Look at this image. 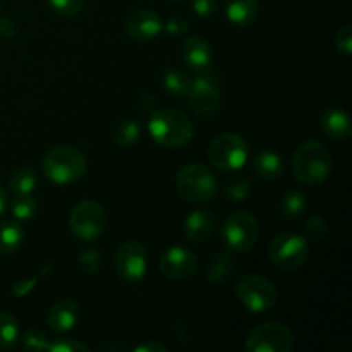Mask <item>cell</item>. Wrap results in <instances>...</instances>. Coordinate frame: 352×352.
<instances>
[{
	"label": "cell",
	"mask_w": 352,
	"mask_h": 352,
	"mask_svg": "<svg viewBox=\"0 0 352 352\" xmlns=\"http://www.w3.org/2000/svg\"><path fill=\"white\" fill-rule=\"evenodd\" d=\"M148 131L160 146L182 148L191 141L195 127L184 112L170 107H164L151 113Z\"/></svg>",
	"instance_id": "6da1fadb"
},
{
	"label": "cell",
	"mask_w": 352,
	"mask_h": 352,
	"mask_svg": "<svg viewBox=\"0 0 352 352\" xmlns=\"http://www.w3.org/2000/svg\"><path fill=\"white\" fill-rule=\"evenodd\" d=\"M332 167V155L320 141H306L292 157V172L302 184H320L327 181Z\"/></svg>",
	"instance_id": "7a4b0ae2"
},
{
	"label": "cell",
	"mask_w": 352,
	"mask_h": 352,
	"mask_svg": "<svg viewBox=\"0 0 352 352\" xmlns=\"http://www.w3.org/2000/svg\"><path fill=\"white\" fill-rule=\"evenodd\" d=\"M41 168L48 181L54 184H71L85 175L88 164L81 150L69 144L52 148L41 160Z\"/></svg>",
	"instance_id": "3957f363"
},
{
	"label": "cell",
	"mask_w": 352,
	"mask_h": 352,
	"mask_svg": "<svg viewBox=\"0 0 352 352\" xmlns=\"http://www.w3.org/2000/svg\"><path fill=\"white\" fill-rule=\"evenodd\" d=\"M177 191L186 201L208 203L217 195V181L212 170L201 164H188L175 177Z\"/></svg>",
	"instance_id": "277c9868"
},
{
	"label": "cell",
	"mask_w": 352,
	"mask_h": 352,
	"mask_svg": "<svg viewBox=\"0 0 352 352\" xmlns=\"http://www.w3.org/2000/svg\"><path fill=\"white\" fill-rule=\"evenodd\" d=\"M236 298L248 311L260 315V313H267L274 308L278 296L274 282L268 280L263 275L250 274L244 275L237 282Z\"/></svg>",
	"instance_id": "5b68a950"
},
{
	"label": "cell",
	"mask_w": 352,
	"mask_h": 352,
	"mask_svg": "<svg viewBox=\"0 0 352 352\" xmlns=\"http://www.w3.org/2000/svg\"><path fill=\"white\" fill-rule=\"evenodd\" d=\"M208 158L220 170L236 172L246 164L248 143L234 133L220 134L210 143Z\"/></svg>",
	"instance_id": "8992f818"
},
{
	"label": "cell",
	"mask_w": 352,
	"mask_h": 352,
	"mask_svg": "<svg viewBox=\"0 0 352 352\" xmlns=\"http://www.w3.org/2000/svg\"><path fill=\"white\" fill-rule=\"evenodd\" d=\"M309 253L308 241L298 234H278L268 246L272 263L285 272H294L306 261Z\"/></svg>",
	"instance_id": "52a82bcc"
},
{
	"label": "cell",
	"mask_w": 352,
	"mask_h": 352,
	"mask_svg": "<svg viewBox=\"0 0 352 352\" xmlns=\"http://www.w3.org/2000/svg\"><path fill=\"white\" fill-rule=\"evenodd\" d=\"M69 226L78 239H96L102 236L107 227V213L95 199H82L72 208Z\"/></svg>",
	"instance_id": "ba28073f"
},
{
	"label": "cell",
	"mask_w": 352,
	"mask_h": 352,
	"mask_svg": "<svg viewBox=\"0 0 352 352\" xmlns=\"http://www.w3.org/2000/svg\"><path fill=\"white\" fill-rule=\"evenodd\" d=\"M113 268L120 280L138 284L144 278L148 270V251L140 241H126L119 246L113 260Z\"/></svg>",
	"instance_id": "9c48e42d"
},
{
	"label": "cell",
	"mask_w": 352,
	"mask_h": 352,
	"mask_svg": "<svg viewBox=\"0 0 352 352\" xmlns=\"http://www.w3.org/2000/svg\"><path fill=\"white\" fill-rule=\"evenodd\" d=\"M223 243L229 250L244 253L250 251L256 244L258 234V220L248 212H234L230 213L223 223Z\"/></svg>",
	"instance_id": "30bf717a"
},
{
	"label": "cell",
	"mask_w": 352,
	"mask_h": 352,
	"mask_svg": "<svg viewBox=\"0 0 352 352\" xmlns=\"http://www.w3.org/2000/svg\"><path fill=\"white\" fill-rule=\"evenodd\" d=\"M294 346L292 332L277 322L263 323L250 332L246 339L248 352H291Z\"/></svg>",
	"instance_id": "8fae6325"
},
{
	"label": "cell",
	"mask_w": 352,
	"mask_h": 352,
	"mask_svg": "<svg viewBox=\"0 0 352 352\" xmlns=\"http://www.w3.org/2000/svg\"><path fill=\"white\" fill-rule=\"evenodd\" d=\"M189 100H191V109L198 116L208 117L217 112L220 103V81L215 71L205 69L196 74L189 91Z\"/></svg>",
	"instance_id": "7c38bea8"
},
{
	"label": "cell",
	"mask_w": 352,
	"mask_h": 352,
	"mask_svg": "<svg viewBox=\"0 0 352 352\" xmlns=\"http://www.w3.org/2000/svg\"><path fill=\"white\" fill-rule=\"evenodd\" d=\"M196 260L195 253L182 246L168 248L160 258V270L170 280H184L189 278L196 270Z\"/></svg>",
	"instance_id": "4fadbf2b"
},
{
	"label": "cell",
	"mask_w": 352,
	"mask_h": 352,
	"mask_svg": "<svg viewBox=\"0 0 352 352\" xmlns=\"http://www.w3.org/2000/svg\"><path fill=\"white\" fill-rule=\"evenodd\" d=\"M164 30L160 16L151 9H141L126 21V33L134 41H150Z\"/></svg>",
	"instance_id": "5bb4252c"
},
{
	"label": "cell",
	"mask_w": 352,
	"mask_h": 352,
	"mask_svg": "<svg viewBox=\"0 0 352 352\" xmlns=\"http://www.w3.org/2000/svg\"><path fill=\"white\" fill-rule=\"evenodd\" d=\"M217 217L210 210H196L184 220V234L191 243L201 244L208 241L215 232Z\"/></svg>",
	"instance_id": "9a60e30c"
},
{
	"label": "cell",
	"mask_w": 352,
	"mask_h": 352,
	"mask_svg": "<svg viewBox=\"0 0 352 352\" xmlns=\"http://www.w3.org/2000/svg\"><path fill=\"white\" fill-rule=\"evenodd\" d=\"M79 322V305L72 299H58L47 315V323L57 333H65Z\"/></svg>",
	"instance_id": "2e32d148"
},
{
	"label": "cell",
	"mask_w": 352,
	"mask_h": 352,
	"mask_svg": "<svg viewBox=\"0 0 352 352\" xmlns=\"http://www.w3.org/2000/svg\"><path fill=\"white\" fill-rule=\"evenodd\" d=\"M182 58H184V62L192 71H205V69H210V65H212V47L203 38L191 36L182 45Z\"/></svg>",
	"instance_id": "e0dca14e"
},
{
	"label": "cell",
	"mask_w": 352,
	"mask_h": 352,
	"mask_svg": "<svg viewBox=\"0 0 352 352\" xmlns=\"http://www.w3.org/2000/svg\"><path fill=\"white\" fill-rule=\"evenodd\" d=\"M251 168L256 177L263 179V181H275L284 172V162L277 151L260 150L251 160Z\"/></svg>",
	"instance_id": "ac0fdd59"
},
{
	"label": "cell",
	"mask_w": 352,
	"mask_h": 352,
	"mask_svg": "<svg viewBox=\"0 0 352 352\" xmlns=\"http://www.w3.org/2000/svg\"><path fill=\"white\" fill-rule=\"evenodd\" d=\"M322 129L323 133L329 138L337 141H342L351 138L352 134V126L351 119L347 116V112H344L342 109H332L325 110L322 116Z\"/></svg>",
	"instance_id": "d6986e66"
},
{
	"label": "cell",
	"mask_w": 352,
	"mask_h": 352,
	"mask_svg": "<svg viewBox=\"0 0 352 352\" xmlns=\"http://www.w3.org/2000/svg\"><path fill=\"white\" fill-rule=\"evenodd\" d=\"M234 270H236V260L232 258V254L220 251V253L213 254L206 265V280L213 285L223 284L232 277Z\"/></svg>",
	"instance_id": "ffe728a7"
},
{
	"label": "cell",
	"mask_w": 352,
	"mask_h": 352,
	"mask_svg": "<svg viewBox=\"0 0 352 352\" xmlns=\"http://www.w3.org/2000/svg\"><path fill=\"white\" fill-rule=\"evenodd\" d=\"M226 14L236 26H250L258 16V0H226Z\"/></svg>",
	"instance_id": "44dd1931"
},
{
	"label": "cell",
	"mask_w": 352,
	"mask_h": 352,
	"mask_svg": "<svg viewBox=\"0 0 352 352\" xmlns=\"http://www.w3.org/2000/svg\"><path fill=\"white\" fill-rule=\"evenodd\" d=\"M24 241V230L17 220L0 223V254H10L19 250Z\"/></svg>",
	"instance_id": "7402d4cb"
},
{
	"label": "cell",
	"mask_w": 352,
	"mask_h": 352,
	"mask_svg": "<svg viewBox=\"0 0 352 352\" xmlns=\"http://www.w3.org/2000/svg\"><path fill=\"white\" fill-rule=\"evenodd\" d=\"M278 210H280L282 219L289 220V222H294V220H298L299 217L305 213L306 196L302 195L301 191H296V189L294 191H289L287 195L282 198Z\"/></svg>",
	"instance_id": "603a6c76"
},
{
	"label": "cell",
	"mask_w": 352,
	"mask_h": 352,
	"mask_svg": "<svg viewBox=\"0 0 352 352\" xmlns=\"http://www.w3.org/2000/svg\"><path fill=\"white\" fill-rule=\"evenodd\" d=\"M9 188L14 196H26L31 195L36 188V174L31 168L23 167L17 168L9 179Z\"/></svg>",
	"instance_id": "cb8c5ba5"
},
{
	"label": "cell",
	"mask_w": 352,
	"mask_h": 352,
	"mask_svg": "<svg viewBox=\"0 0 352 352\" xmlns=\"http://www.w3.org/2000/svg\"><path fill=\"white\" fill-rule=\"evenodd\" d=\"M191 78L186 74L181 69H170V71L165 72L164 76V86L170 95L174 96H189V91H191Z\"/></svg>",
	"instance_id": "d4e9b609"
},
{
	"label": "cell",
	"mask_w": 352,
	"mask_h": 352,
	"mask_svg": "<svg viewBox=\"0 0 352 352\" xmlns=\"http://www.w3.org/2000/svg\"><path fill=\"white\" fill-rule=\"evenodd\" d=\"M21 339L19 323L12 315L0 311V349H12Z\"/></svg>",
	"instance_id": "484cf974"
},
{
	"label": "cell",
	"mask_w": 352,
	"mask_h": 352,
	"mask_svg": "<svg viewBox=\"0 0 352 352\" xmlns=\"http://www.w3.org/2000/svg\"><path fill=\"white\" fill-rule=\"evenodd\" d=\"M141 136V127L136 120L133 119H124L122 122L117 124L116 131H113V141L117 146L120 148H129L138 143Z\"/></svg>",
	"instance_id": "4316f807"
},
{
	"label": "cell",
	"mask_w": 352,
	"mask_h": 352,
	"mask_svg": "<svg viewBox=\"0 0 352 352\" xmlns=\"http://www.w3.org/2000/svg\"><path fill=\"white\" fill-rule=\"evenodd\" d=\"M10 212H12L14 219L16 220H31L38 212V203L36 199L31 195L26 196H14L10 201Z\"/></svg>",
	"instance_id": "83f0119b"
},
{
	"label": "cell",
	"mask_w": 352,
	"mask_h": 352,
	"mask_svg": "<svg viewBox=\"0 0 352 352\" xmlns=\"http://www.w3.org/2000/svg\"><path fill=\"white\" fill-rule=\"evenodd\" d=\"M250 192L251 184L246 177H232L226 182V186H223V195L236 203L244 201V199L250 196Z\"/></svg>",
	"instance_id": "f1b7e54d"
},
{
	"label": "cell",
	"mask_w": 352,
	"mask_h": 352,
	"mask_svg": "<svg viewBox=\"0 0 352 352\" xmlns=\"http://www.w3.org/2000/svg\"><path fill=\"white\" fill-rule=\"evenodd\" d=\"M48 342H50V340H48L47 333L41 332V330L38 329L28 330V332L23 336V346L26 351H33V352L47 351Z\"/></svg>",
	"instance_id": "f546056e"
},
{
	"label": "cell",
	"mask_w": 352,
	"mask_h": 352,
	"mask_svg": "<svg viewBox=\"0 0 352 352\" xmlns=\"http://www.w3.org/2000/svg\"><path fill=\"white\" fill-rule=\"evenodd\" d=\"M78 263L85 274H96L100 270V267H102V256H100V253L96 250L88 248V250H82L79 253Z\"/></svg>",
	"instance_id": "4dcf8cb0"
},
{
	"label": "cell",
	"mask_w": 352,
	"mask_h": 352,
	"mask_svg": "<svg viewBox=\"0 0 352 352\" xmlns=\"http://www.w3.org/2000/svg\"><path fill=\"white\" fill-rule=\"evenodd\" d=\"M85 2L86 0H48L52 10L64 17H71L78 14L85 7Z\"/></svg>",
	"instance_id": "1f68e13d"
},
{
	"label": "cell",
	"mask_w": 352,
	"mask_h": 352,
	"mask_svg": "<svg viewBox=\"0 0 352 352\" xmlns=\"http://www.w3.org/2000/svg\"><path fill=\"white\" fill-rule=\"evenodd\" d=\"M305 232L309 239L313 241H322L323 237L329 232V226H327L325 220L318 215H313L306 220L305 223Z\"/></svg>",
	"instance_id": "d6a6232c"
},
{
	"label": "cell",
	"mask_w": 352,
	"mask_h": 352,
	"mask_svg": "<svg viewBox=\"0 0 352 352\" xmlns=\"http://www.w3.org/2000/svg\"><path fill=\"white\" fill-rule=\"evenodd\" d=\"M47 351L50 352H88L89 349L82 342L76 339H69V337H64V339H55L52 342H48Z\"/></svg>",
	"instance_id": "836d02e7"
},
{
	"label": "cell",
	"mask_w": 352,
	"mask_h": 352,
	"mask_svg": "<svg viewBox=\"0 0 352 352\" xmlns=\"http://www.w3.org/2000/svg\"><path fill=\"white\" fill-rule=\"evenodd\" d=\"M336 47L340 54L344 55L352 54V28L351 26H344L337 31Z\"/></svg>",
	"instance_id": "e575fe53"
},
{
	"label": "cell",
	"mask_w": 352,
	"mask_h": 352,
	"mask_svg": "<svg viewBox=\"0 0 352 352\" xmlns=\"http://www.w3.org/2000/svg\"><path fill=\"white\" fill-rule=\"evenodd\" d=\"M219 2L217 0H195L192 2V12L201 19H208L217 12Z\"/></svg>",
	"instance_id": "d590c367"
},
{
	"label": "cell",
	"mask_w": 352,
	"mask_h": 352,
	"mask_svg": "<svg viewBox=\"0 0 352 352\" xmlns=\"http://www.w3.org/2000/svg\"><path fill=\"white\" fill-rule=\"evenodd\" d=\"M50 267H52V265H48V267L45 268L43 272H41L40 277H43V275H47L48 272H52V270H48V268H50ZM40 277H33V278H30V280L17 282V284H14V287H12V294L16 296V298H24V296L30 294V292L33 291L34 285H36V284H38V280H40Z\"/></svg>",
	"instance_id": "8d00e7d4"
},
{
	"label": "cell",
	"mask_w": 352,
	"mask_h": 352,
	"mask_svg": "<svg viewBox=\"0 0 352 352\" xmlns=\"http://www.w3.org/2000/svg\"><path fill=\"white\" fill-rule=\"evenodd\" d=\"M188 30H189L188 21L181 16L170 17V19L165 23V31H167L168 34H172V36H181V34L188 33Z\"/></svg>",
	"instance_id": "74e56055"
},
{
	"label": "cell",
	"mask_w": 352,
	"mask_h": 352,
	"mask_svg": "<svg viewBox=\"0 0 352 352\" xmlns=\"http://www.w3.org/2000/svg\"><path fill=\"white\" fill-rule=\"evenodd\" d=\"M17 34V26L10 17L0 16V36L14 38Z\"/></svg>",
	"instance_id": "f35d334b"
},
{
	"label": "cell",
	"mask_w": 352,
	"mask_h": 352,
	"mask_svg": "<svg viewBox=\"0 0 352 352\" xmlns=\"http://www.w3.org/2000/svg\"><path fill=\"white\" fill-rule=\"evenodd\" d=\"M168 349L160 342H155V340H148V342L138 344L134 347V352H167Z\"/></svg>",
	"instance_id": "ab89813d"
},
{
	"label": "cell",
	"mask_w": 352,
	"mask_h": 352,
	"mask_svg": "<svg viewBox=\"0 0 352 352\" xmlns=\"http://www.w3.org/2000/svg\"><path fill=\"white\" fill-rule=\"evenodd\" d=\"M140 105L141 109H151L155 105V96L151 93L144 91L140 95Z\"/></svg>",
	"instance_id": "60d3db41"
},
{
	"label": "cell",
	"mask_w": 352,
	"mask_h": 352,
	"mask_svg": "<svg viewBox=\"0 0 352 352\" xmlns=\"http://www.w3.org/2000/svg\"><path fill=\"white\" fill-rule=\"evenodd\" d=\"M7 205H9V201H7V195H6V191H3L2 186H0V215L6 212Z\"/></svg>",
	"instance_id": "b9f144b4"
},
{
	"label": "cell",
	"mask_w": 352,
	"mask_h": 352,
	"mask_svg": "<svg viewBox=\"0 0 352 352\" xmlns=\"http://www.w3.org/2000/svg\"><path fill=\"white\" fill-rule=\"evenodd\" d=\"M170 2H182V0H170Z\"/></svg>",
	"instance_id": "7bdbcfd3"
}]
</instances>
